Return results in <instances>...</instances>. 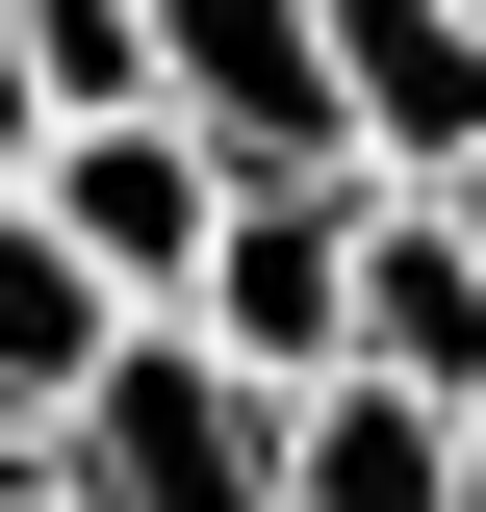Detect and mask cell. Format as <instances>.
Returning a JSON list of instances; mask_svg holds the SVG:
<instances>
[{"label": "cell", "mask_w": 486, "mask_h": 512, "mask_svg": "<svg viewBox=\"0 0 486 512\" xmlns=\"http://www.w3.org/2000/svg\"><path fill=\"white\" fill-rule=\"evenodd\" d=\"M359 205H384V180H231V231H205V282H180V333H205L231 384H282V410H307V384L359 359Z\"/></svg>", "instance_id": "cell-1"}, {"label": "cell", "mask_w": 486, "mask_h": 512, "mask_svg": "<svg viewBox=\"0 0 486 512\" xmlns=\"http://www.w3.org/2000/svg\"><path fill=\"white\" fill-rule=\"evenodd\" d=\"M154 103H180L231 180H359V128H333V0H154Z\"/></svg>", "instance_id": "cell-2"}, {"label": "cell", "mask_w": 486, "mask_h": 512, "mask_svg": "<svg viewBox=\"0 0 486 512\" xmlns=\"http://www.w3.org/2000/svg\"><path fill=\"white\" fill-rule=\"evenodd\" d=\"M26 205L103 256V308H180L205 231H231V154H205L180 103H128V128H52V180H26Z\"/></svg>", "instance_id": "cell-3"}, {"label": "cell", "mask_w": 486, "mask_h": 512, "mask_svg": "<svg viewBox=\"0 0 486 512\" xmlns=\"http://www.w3.org/2000/svg\"><path fill=\"white\" fill-rule=\"evenodd\" d=\"M333 128L359 180H486V0H333Z\"/></svg>", "instance_id": "cell-4"}, {"label": "cell", "mask_w": 486, "mask_h": 512, "mask_svg": "<svg viewBox=\"0 0 486 512\" xmlns=\"http://www.w3.org/2000/svg\"><path fill=\"white\" fill-rule=\"evenodd\" d=\"M359 384H435V410H486V231L435 180L359 205Z\"/></svg>", "instance_id": "cell-5"}, {"label": "cell", "mask_w": 486, "mask_h": 512, "mask_svg": "<svg viewBox=\"0 0 486 512\" xmlns=\"http://www.w3.org/2000/svg\"><path fill=\"white\" fill-rule=\"evenodd\" d=\"M154 308H103V256L52 231V205H0V436H77V384L128 359Z\"/></svg>", "instance_id": "cell-6"}, {"label": "cell", "mask_w": 486, "mask_h": 512, "mask_svg": "<svg viewBox=\"0 0 486 512\" xmlns=\"http://www.w3.org/2000/svg\"><path fill=\"white\" fill-rule=\"evenodd\" d=\"M282 512H461V410H435V384H307L282 410Z\"/></svg>", "instance_id": "cell-7"}, {"label": "cell", "mask_w": 486, "mask_h": 512, "mask_svg": "<svg viewBox=\"0 0 486 512\" xmlns=\"http://www.w3.org/2000/svg\"><path fill=\"white\" fill-rule=\"evenodd\" d=\"M26 26V77H52V128H128L154 103V0H0Z\"/></svg>", "instance_id": "cell-8"}, {"label": "cell", "mask_w": 486, "mask_h": 512, "mask_svg": "<svg viewBox=\"0 0 486 512\" xmlns=\"http://www.w3.org/2000/svg\"><path fill=\"white\" fill-rule=\"evenodd\" d=\"M52 180V77H26V26H0V205Z\"/></svg>", "instance_id": "cell-9"}, {"label": "cell", "mask_w": 486, "mask_h": 512, "mask_svg": "<svg viewBox=\"0 0 486 512\" xmlns=\"http://www.w3.org/2000/svg\"><path fill=\"white\" fill-rule=\"evenodd\" d=\"M0 512H52V436H0Z\"/></svg>", "instance_id": "cell-10"}, {"label": "cell", "mask_w": 486, "mask_h": 512, "mask_svg": "<svg viewBox=\"0 0 486 512\" xmlns=\"http://www.w3.org/2000/svg\"><path fill=\"white\" fill-rule=\"evenodd\" d=\"M461 512H486V410H461Z\"/></svg>", "instance_id": "cell-11"}, {"label": "cell", "mask_w": 486, "mask_h": 512, "mask_svg": "<svg viewBox=\"0 0 486 512\" xmlns=\"http://www.w3.org/2000/svg\"><path fill=\"white\" fill-rule=\"evenodd\" d=\"M435 205H461V231H486V180H435Z\"/></svg>", "instance_id": "cell-12"}, {"label": "cell", "mask_w": 486, "mask_h": 512, "mask_svg": "<svg viewBox=\"0 0 486 512\" xmlns=\"http://www.w3.org/2000/svg\"><path fill=\"white\" fill-rule=\"evenodd\" d=\"M52 512H77V487H52Z\"/></svg>", "instance_id": "cell-13"}]
</instances>
